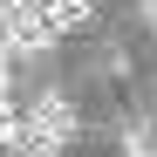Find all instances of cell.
Masks as SVG:
<instances>
[{"label":"cell","instance_id":"cell-6","mask_svg":"<svg viewBox=\"0 0 157 157\" xmlns=\"http://www.w3.org/2000/svg\"><path fill=\"white\" fill-rule=\"evenodd\" d=\"M0 102H7V55H0Z\"/></svg>","mask_w":157,"mask_h":157},{"label":"cell","instance_id":"cell-1","mask_svg":"<svg viewBox=\"0 0 157 157\" xmlns=\"http://www.w3.org/2000/svg\"><path fill=\"white\" fill-rule=\"evenodd\" d=\"M68 137H75V102H68L62 89H41V96H34V109L21 116L14 150H21V157H62Z\"/></svg>","mask_w":157,"mask_h":157},{"label":"cell","instance_id":"cell-3","mask_svg":"<svg viewBox=\"0 0 157 157\" xmlns=\"http://www.w3.org/2000/svg\"><path fill=\"white\" fill-rule=\"evenodd\" d=\"M123 150H130V157H157V137H150V130H130Z\"/></svg>","mask_w":157,"mask_h":157},{"label":"cell","instance_id":"cell-4","mask_svg":"<svg viewBox=\"0 0 157 157\" xmlns=\"http://www.w3.org/2000/svg\"><path fill=\"white\" fill-rule=\"evenodd\" d=\"M14 137H21V116H14V102H0V144L14 150Z\"/></svg>","mask_w":157,"mask_h":157},{"label":"cell","instance_id":"cell-5","mask_svg":"<svg viewBox=\"0 0 157 157\" xmlns=\"http://www.w3.org/2000/svg\"><path fill=\"white\" fill-rule=\"evenodd\" d=\"M144 28H150V34H157V0H144Z\"/></svg>","mask_w":157,"mask_h":157},{"label":"cell","instance_id":"cell-2","mask_svg":"<svg viewBox=\"0 0 157 157\" xmlns=\"http://www.w3.org/2000/svg\"><path fill=\"white\" fill-rule=\"evenodd\" d=\"M34 14H41V28L62 41V34H82L96 21V0H34Z\"/></svg>","mask_w":157,"mask_h":157}]
</instances>
